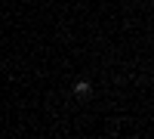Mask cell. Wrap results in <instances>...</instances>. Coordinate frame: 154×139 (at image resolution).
Masks as SVG:
<instances>
[{
    "label": "cell",
    "instance_id": "cell-1",
    "mask_svg": "<svg viewBox=\"0 0 154 139\" xmlns=\"http://www.w3.org/2000/svg\"><path fill=\"white\" fill-rule=\"evenodd\" d=\"M74 93H77V96H86V93H89V81H77V84H74Z\"/></svg>",
    "mask_w": 154,
    "mask_h": 139
}]
</instances>
